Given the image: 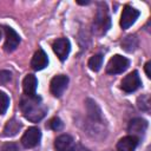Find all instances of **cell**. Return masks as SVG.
I'll use <instances>...</instances> for the list:
<instances>
[{
	"label": "cell",
	"instance_id": "1",
	"mask_svg": "<svg viewBox=\"0 0 151 151\" xmlns=\"http://www.w3.org/2000/svg\"><path fill=\"white\" fill-rule=\"evenodd\" d=\"M20 110L26 119L32 123L40 122L47 113L46 106L39 96H24L20 100Z\"/></svg>",
	"mask_w": 151,
	"mask_h": 151
},
{
	"label": "cell",
	"instance_id": "2",
	"mask_svg": "<svg viewBox=\"0 0 151 151\" xmlns=\"http://www.w3.org/2000/svg\"><path fill=\"white\" fill-rule=\"evenodd\" d=\"M54 147L57 151H88L80 144L76 143L70 134H60L54 142Z\"/></svg>",
	"mask_w": 151,
	"mask_h": 151
},
{
	"label": "cell",
	"instance_id": "3",
	"mask_svg": "<svg viewBox=\"0 0 151 151\" xmlns=\"http://www.w3.org/2000/svg\"><path fill=\"white\" fill-rule=\"evenodd\" d=\"M129 65H130V61L127 58L120 54H116L109 60L107 66H106V72L109 74H118V73L124 72L129 67Z\"/></svg>",
	"mask_w": 151,
	"mask_h": 151
},
{
	"label": "cell",
	"instance_id": "4",
	"mask_svg": "<svg viewBox=\"0 0 151 151\" xmlns=\"http://www.w3.org/2000/svg\"><path fill=\"white\" fill-rule=\"evenodd\" d=\"M41 139V132L38 127L35 126H32V127H28L26 130V132L22 134L21 137V144L26 147V149H31V147H34L39 144Z\"/></svg>",
	"mask_w": 151,
	"mask_h": 151
},
{
	"label": "cell",
	"instance_id": "5",
	"mask_svg": "<svg viewBox=\"0 0 151 151\" xmlns=\"http://www.w3.org/2000/svg\"><path fill=\"white\" fill-rule=\"evenodd\" d=\"M138 17H139V11L136 9L132 6L126 5L123 8V12H122V15H120V26H122V28L126 29L130 26H132L136 22V20L138 19Z\"/></svg>",
	"mask_w": 151,
	"mask_h": 151
},
{
	"label": "cell",
	"instance_id": "6",
	"mask_svg": "<svg viewBox=\"0 0 151 151\" xmlns=\"http://www.w3.org/2000/svg\"><path fill=\"white\" fill-rule=\"evenodd\" d=\"M140 85H142V80H140L139 74H138L137 71H133V72L129 73L122 80V90L126 93L134 92L136 90H138L140 87Z\"/></svg>",
	"mask_w": 151,
	"mask_h": 151
},
{
	"label": "cell",
	"instance_id": "7",
	"mask_svg": "<svg viewBox=\"0 0 151 151\" xmlns=\"http://www.w3.org/2000/svg\"><path fill=\"white\" fill-rule=\"evenodd\" d=\"M4 33H5L4 50L6 52H13L20 42V37L12 27H8V26L4 27Z\"/></svg>",
	"mask_w": 151,
	"mask_h": 151
},
{
	"label": "cell",
	"instance_id": "8",
	"mask_svg": "<svg viewBox=\"0 0 151 151\" xmlns=\"http://www.w3.org/2000/svg\"><path fill=\"white\" fill-rule=\"evenodd\" d=\"M68 84V78L65 74H58L52 78L50 84V90L54 97H61Z\"/></svg>",
	"mask_w": 151,
	"mask_h": 151
},
{
	"label": "cell",
	"instance_id": "9",
	"mask_svg": "<svg viewBox=\"0 0 151 151\" xmlns=\"http://www.w3.org/2000/svg\"><path fill=\"white\" fill-rule=\"evenodd\" d=\"M52 48H53V52L57 54V57L61 61H64V60H66V58L68 57L70 51H71L70 40L66 38H59L53 42Z\"/></svg>",
	"mask_w": 151,
	"mask_h": 151
},
{
	"label": "cell",
	"instance_id": "10",
	"mask_svg": "<svg viewBox=\"0 0 151 151\" xmlns=\"http://www.w3.org/2000/svg\"><path fill=\"white\" fill-rule=\"evenodd\" d=\"M147 129V122L143 118H134L132 119L130 123H129V126H127V131L131 133V136H134V137H139V136H143L145 133Z\"/></svg>",
	"mask_w": 151,
	"mask_h": 151
},
{
	"label": "cell",
	"instance_id": "11",
	"mask_svg": "<svg viewBox=\"0 0 151 151\" xmlns=\"http://www.w3.org/2000/svg\"><path fill=\"white\" fill-rule=\"evenodd\" d=\"M47 65H48L47 54L45 53L44 50L39 48V50L34 53V55H33V58H32V60H31V66H32L33 70L40 71V70H44Z\"/></svg>",
	"mask_w": 151,
	"mask_h": 151
},
{
	"label": "cell",
	"instance_id": "12",
	"mask_svg": "<svg viewBox=\"0 0 151 151\" xmlns=\"http://www.w3.org/2000/svg\"><path fill=\"white\" fill-rule=\"evenodd\" d=\"M139 139L134 136H125L117 143V151H134Z\"/></svg>",
	"mask_w": 151,
	"mask_h": 151
},
{
	"label": "cell",
	"instance_id": "13",
	"mask_svg": "<svg viewBox=\"0 0 151 151\" xmlns=\"http://www.w3.org/2000/svg\"><path fill=\"white\" fill-rule=\"evenodd\" d=\"M37 86H38V79L34 74H27L24 78L22 81V88L25 92V96H35V91H37Z\"/></svg>",
	"mask_w": 151,
	"mask_h": 151
},
{
	"label": "cell",
	"instance_id": "14",
	"mask_svg": "<svg viewBox=\"0 0 151 151\" xmlns=\"http://www.w3.org/2000/svg\"><path fill=\"white\" fill-rule=\"evenodd\" d=\"M96 26L101 31V33H105L110 27V17L107 15L106 8H99L96 17Z\"/></svg>",
	"mask_w": 151,
	"mask_h": 151
},
{
	"label": "cell",
	"instance_id": "15",
	"mask_svg": "<svg viewBox=\"0 0 151 151\" xmlns=\"http://www.w3.org/2000/svg\"><path fill=\"white\" fill-rule=\"evenodd\" d=\"M20 129H21V123L19 120H17L15 118H12L6 123L4 131H2V136L4 137H13L20 131Z\"/></svg>",
	"mask_w": 151,
	"mask_h": 151
},
{
	"label": "cell",
	"instance_id": "16",
	"mask_svg": "<svg viewBox=\"0 0 151 151\" xmlns=\"http://www.w3.org/2000/svg\"><path fill=\"white\" fill-rule=\"evenodd\" d=\"M138 46V40L134 35H127L122 41V47L127 52H133Z\"/></svg>",
	"mask_w": 151,
	"mask_h": 151
},
{
	"label": "cell",
	"instance_id": "17",
	"mask_svg": "<svg viewBox=\"0 0 151 151\" xmlns=\"http://www.w3.org/2000/svg\"><path fill=\"white\" fill-rule=\"evenodd\" d=\"M101 65H103V55L101 54H96V55L91 57L88 60V67L94 72L99 71Z\"/></svg>",
	"mask_w": 151,
	"mask_h": 151
},
{
	"label": "cell",
	"instance_id": "18",
	"mask_svg": "<svg viewBox=\"0 0 151 151\" xmlns=\"http://www.w3.org/2000/svg\"><path fill=\"white\" fill-rule=\"evenodd\" d=\"M87 112H88V114H90L93 119H100V118H101L99 107H98L97 104H96L93 100H91V99H87Z\"/></svg>",
	"mask_w": 151,
	"mask_h": 151
},
{
	"label": "cell",
	"instance_id": "19",
	"mask_svg": "<svg viewBox=\"0 0 151 151\" xmlns=\"http://www.w3.org/2000/svg\"><path fill=\"white\" fill-rule=\"evenodd\" d=\"M9 106V97L5 92H0V114H4Z\"/></svg>",
	"mask_w": 151,
	"mask_h": 151
},
{
	"label": "cell",
	"instance_id": "20",
	"mask_svg": "<svg viewBox=\"0 0 151 151\" xmlns=\"http://www.w3.org/2000/svg\"><path fill=\"white\" fill-rule=\"evenodd\" d=\"M47 126H48L51 130H53V131H59V130L63 129V122H61L60 118L54 117V118H52V119L48 122Z\"/></svg>",
	"mask_w": 151,
	"mask_h": 151
},
{
	"label": "cell",
	"instance_id": "21",
	"mask_svg": "<svg viewBox=\"0 0 151 151\" xmlns=\"http://www.w3.org/2000/svg\"><path fill=\"white\" fill-rule=\"evenodd\" d=\"M11 78H12V73L9 71H7V70H1L0 71V83L1 84L8 83L11 80Z\"/></svg>",
	"mask_w": 151,
	"mask_h": 151
},
{
	"label": "cell",
	"instance_id": "22",
	"mask_svg": "<svg viewBox=\"0 0 151 151\" xmlns=\"http://www.w3.org/2000/svg\"><path fill=\"white\" fill-rule=\"evenodd\" d=\"M0 151H19V147L14 143H5L0 146Z\"/></svg>",
	"mask_w": 151,
	"mask_h": 151
},
{
	"label": "cell",
	"instance_id": "23",
	"mask_svg": "<svg viewBox=\"0 0 151 151\" xmlns=\"http://www.w3.org/2000/svg\"><path fill=\"white\" fill-rule=\"evenodd\" d=\"M145 73H146V76L150 78L151 77V73H150V61H147L146 64H145Z\"/></svg>",
	"mask_w": 151,
	"mask_h": 151
},
{
	"label": "cell",
	"instance_id": "24",
	"mask_svg": "<svg viewBox=\"0 0 151 151\" xmlns=\"http://www.w3.org/2000/svg\"><path fill=\"white\" fill-rule=\"evenodd\" d=\"M1 35H2V31H1V28H0V39H1Z\"/></svg>",
	"mask_w": 151,
	"mask_h": 151
}]
</instances>
